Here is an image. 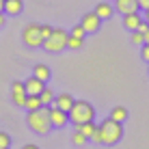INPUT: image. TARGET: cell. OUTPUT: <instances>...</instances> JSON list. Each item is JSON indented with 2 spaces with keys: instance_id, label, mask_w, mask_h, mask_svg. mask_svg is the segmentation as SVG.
Here are the masks:
<instances>
[{
  "instance_id": "f546056e",
  "label": "cell",
  "mask_w": 149,
  "mask_h": 149,
  "mask_svg": "<svg viewBox=\"0 0 149 149\" xmlns=\"http://www.w3.org/2000/svg\"><path fill=\"white\" fill-rule=\"evenodd\" d=\"M143 37H145V43H149V28L145 30V33H143Z\"/></svg>"
},
{
  "instance_id": "d6a6232c",
  "label": "cell",
  "mask_w": 149,
  "mask_h": 149,
  "mask_svg": "<svg viewBox=\"0 0 149 149\" xmlns=\"http://www.w3.org/2000/svg\"><path fill=\"white\" fill-rule=\"evenodd\" d=\"M2 9H4V0H0V11H2Z\"/></svg>"
},
{
  "instance_id": "484cf974",
  "label": "cell",
  "mask_w": 149,
  "mask_h": 149,
  "mask_svg": "<svg viewBox=\"0 0 149 149\" xmlns=\"http://www.w3.org/2000/svg\"><path fill=\"white\" fill-rule=\"evenodd\" d=\"M141 58L149 63V43H143V48H141Z\"/></svg>"
},
{
  "instance_id": "ffe728a7",
  "label": "cell",
  "mask_w": 149,
  "mask_h": 149,
  "mask_svg": "<svg viewBox=\"0 0 149 149\" xmlns=\"http://www.w3.org/2000/svg\"><path fill=\"white\" fill-rule=\"evenodd\" d=\"M82 43H84V39H80V37H67V48H71V50H80L82 48Z\"/></svg>"
},
{
  "instance_id": "52a82bcc",
  "label": "cell",
  "mask_w": 149,
  "mask_h": 149,
  "mask_svg": "<svg viewBox=\"0 0 149 149\" xmlns=\"http://www.w3.org/2000/svg\"><path fill=\"white\" fill-rule=\"evenodd\" d=\"M80 24H82V28H84L86 33H97L100 26H102V17H100L95 11H93V13H84Z\"/></svg>"
},
{
  "instance_id": "1f68e13d",
  "label": "cell",
  "mask_w": 149,
  "mask_h": 149,
  "mask_svg": "<svg viewBox=\"0 0 149 149\" xmlns=\"http://www.w3.org/2000/svg\"><path fill=\"white\" fill-rule=\"evenodd\" d=\"M22 149H39V147H37V145H33V143H30V145H24Z\"/></svg>"
},
{
  "instance_id": "d4e9b609",
  "label": "cell",
  "mask_w": 149,
  "mask_h": 149,
  "mask_svg": "<svg viewBox=\"0 0 149 149\" xmlns=\"http://www.w3.org/2000/svg\"><path fill=\"white\" fill-rule=\"evenodd\" d=\"M91 141L97 143V145H104V141H102V132H100V127H95L93 130V134H91Z\"/></svg>"
},
{
  "instance_id": "4fadbf2b",
  "label": "cell",
  "mask_w": 149,
  "mask_h": 149,
  "mask_svg": "<svg viewBox=\"0 0 149 149\" xmlns=\"http://www.w3.org/2000/svg\"><path fill=\"white\" fill-rule=\"evenodd\" d=\"M95 13L100 15L102 19H110V17H112V13H115V7L110 4V0H104V2H97Z\"/></svg>"
},
{
  "instance_id": "2e32d148",
  "label": "cell",
  "mask_w": 149,
  "mask_h": 149,
  "mask_svg": "<svg viewBox=\"0 0 149 149\" xmlns=\"http://www.w3.org/2000/svg\"><path fill=\"white\" fill-rule=\"evenodd\" d=\"M110 119H115V121L123 123V121L127 119V110L123 108V106H115V108L110 110Z\"/></svg>"
},
{
  "instance_id": "5b68a950",
  "label": "cell",
  "mask_w": 149,
  "mask_h": 149,
  "mask_svg": "<svg viewBox=\"0 0 149 149\" xmlns=\"http://www.w3.org/2000/svg\"><path fill=\"white\" fill-rule=\"evenodd\" d=\"M22 41L28 45V48H41L43 43V37H41V24H28L22 30Z\"/></svg>"
},
{
  "instance_id": "30bf717a",
  "label": "cell",
  "mask_w": 149,
  "mask_h": 149,
  "mask_svg": "<svg viewBox=\"0 0 149 149\" xmlns=\"http://www.w3.org/2000/svg\"><path fill=\"white\" fill-rule=\"evenodd\" d=\"M141 22H143V15L138 13V11H132V13L123 15V26H125L127 30H136Z\"/></svg>"
},
{
  "instance_id": "cb8c5ba5",
  "label": "cell",
  "mask_w": 149,
  "mask_h": 149,
  "mask_svg": "<svg viewBox=\"0 0 149 149\" xmlns=\"http://www.w3.org/2000/svg\"><path fill=\"white\" fill-rule=\"evenodd\" d=\"M132 43H138V45L145 43V37H143L141 30H132Z\"/></svg>"
},
{
  "instance_id": "ac0fdd59",
  "label": "cell",
  "mask_w": 149,
  "mask_h": 149,
  "mask_svg": "<svg viewBox=\"0 0 149 149\" xmlns=\"http://www.w3.org/2000/svg\"><path fill=\"white\" fill-rule=\"evenodd\" d=\"M24 108H28V110H37V108H41V100H39V95H26Z\"/></svg>"
},
{
  "instance_id": "3957f363",
  "label": "cell",
  "mask_w": 149,
  "mask_h": 149,
  "mask_svg": "<svg viewBox=\"0 0 149 149\" xmlns=\"http://www.w3.org/2000/svg\"><path fill=\"white\" fill-rule=\"evenodd\" d=\"M100 132H102V141H104V145H115L117 141H121V136H123V127H121V123L119 121H115V119H104L100 123Z\"/></svg>"
},
{
  "instance_id": "8fae6325",
  "label": "cell",
  "mask_w": 149,
  "mask_h": 149,
  "mask_svg": "<svg viewBox=\"0 0 149 149\" xmlns=\"http://www.w3.org/2000/svg\"><path fill=\"white\" fill-rule=\"evenodd\" d=\"M74 102H76V100H74V95H69V93H61V95H56V97H54L52 104H54V106H58L61 110L69 112V108L74 106Z\"/></svg>"
},
{
  "instance_id": "ba28073f",
  "label": "cell",
  "mask_w": 149,
  "mask_h": 149,
  "mask_svg": "<svg viewBox=\"0 0 149 149\" xmlns=\"http://www.w3.org/2000/svg\"><path fill=\"white\" fill-rule=\"evenodd\" d=\"M11 100H13L15 106H19V108L24 106V102H26V89H24V82L13 80V84H11Z\"/></svg>"
},
{
  "instance_id": "5bb4252c",
  "label": "cell",
  "mask_w": 149,
  "mask_h": 149,
  "mask_svg": "<svg viewBox=\"0 0 149 149\" xmlns=\"http://www.w3.org/2000/svg\"><path fill=\"white\" fill-rule=\"evenodd\" d=\"M24 9V2L22 0H4V15H19Z\"/></svg>"
},
{
  "instance_id": "9c48e42d",
  "label": "cell",
  "mask_w": 149,
  "mask_h": 149,
  "mask_svg": "<svg viewBox=\"0 0 149 149\" xmlns=\"http://www.w3.org/2000/svg\"><path fill=\"white\" fill-rule=\"evenodd\" d=\"M43 80H39L37 76H33V78H28L24 82V89H26V95H39L41 89H43Z\"/></svg>"
},
{
  "instance_id": "44dd1931",
  "label": "cell",
  "mask_w": 149,
  "mask_h": 149,
  "mask_svg": "<svg viewBox=\"0 0 149 149\" xmlns=\"http://www.w3.org/2000/svg\"><path fill=\"white\" fill-rule=\"evenodd\" d=\"M9 147H11V136L0 130V149H9Z\"/></svg>"
},
{
  "instance_id": "7c38bea8",
  "label": "cell",
  "mask_w": 149,
  "mask_h": 149,
  "mask_svg": "<svg viewBox=\"0 0 149 149\" xmlns=\"http://www.w3.org/2000/svg\"><path fill=\"white\" fill-rule=\"evenodd\" d=\"M115 9L125 15V13L138 11V2H136V0H115Z\"/></svg>"
},
{
  "instance_id": "277c9868",
  "label": "cell",
  "mask_w": 149,
  "mask_h": 149,
  "mask_svg": "<svg viewBox=\"0 0 149 149\" xmlns=\"http://www.w3.org/2000/svg\"><path fill=\"white\" fill-rule=\"evenodd\" d=\"M67 37L69 33H65V28H52V33H50L48 39H43V43H41V48L45 50V52H61V50L67 48Z\"/></svg>"
},
{
  "instance_id": "e0dca14e",
  "label": "cell",
  "mask_w": 149,
  "mask_h": 149,
  "mask_svg": "<svg viewBox=\"0 0 149 149\" xmlns=\"http://www.w3.org/2000/svg\"><path fill=\"white\" fill-rule=\"evenodd\" d=\"M39 100H41V106H52L54 93L48 89V86H43V89H41V93H39Z\"/></svg>"
},
{
  "instance_id": "7402d4cb",
  "label": "cell",
  "mask_w": 149,
  "mask_h": 149,
  "mask_svg": "<svg viewBox=\"0 0 149 149\" xmlns=\"http://www.w3.org/2000/svg\"><path fill=\"white\" fill-rule=\"evenodd\" d=\"M71 141H74V145H78V147H82V145H84L86 141H89V138H86V136H84V134H82V132L78 130V132H76L74 136H71Z\"/></svg>"
},
{
  "instance_id": "d6986e66",
  "label": "cell",
  "mask_w": 149,
  "mask_h": 149,
  "mask_svg": "<svg viewBox=\"0 0 149 149\" xmlns=\"http://www.w3.org/2000/svg\"><path fill=\"white\" fill-rule=\"evenodd\" d=\"M95 127H97V125H95L93 121H86V123H82V125H78V130H80L86 138H91V134H93V130H95Z\"/></svg>"
},
{
  "instance_id": "7a4b0ae2",
  "label": "cell",
  "mask_w": 149,
  "mask_h": 149,
  "mask_svg": "<svg viewBox=\"0 0 149 149\" xmlns=\"http://www.w3.org/2000/svg\"><path fill=\"white\" fill-rule=\"evenodd\" d=\"M26 123L30 125V130H35L37 134H45V132L52 127L50 115H48V106H41V108H37V110H28Z\"/></svg>"
},
{
  "instance_id": "8992f818",
  "label": "cell",
  "mask_w": 149,
  "mask_h": 149,
  "mask_svg": "<svg viewBox=\"0 0 149 149\" xmlns=\"http://www.w3.org/2000/svg\"><path fill=\"white\" fill-rule=\"evenodd\" d=\"M48 115H50V123H52L54 127H63L65 123L69 121V117H67V112L65 110H61L58 106H48Z\"/></svg>"
},
{
  "instance_id": "6da1fadb",
  "label": "cell",
  "mask_w": 149,
  "mask_h": 149,
  "mask_svg": "<svg viewBox=\"0 0 149 149\" xmlns=\"http://www.w3.org/2000/svg\"><path fill=\"white\" fill-rule=\"evenodd\" d=\"M67 117H69V123H74V125L78 127V125H82V123H86V121H93L95 108L84 100H76L74 106H71L69 112H67Z\"/></svg>"
},
{
  "instance_id": "9a60e30c",
  "label": "cell",
  "mask_w": 149,
  "mask_h": 149,
  "mask_svg": "<svg viewBox=\"0 0 149 149\" xmlns=\"http://www.w3.org/2000/svg\"><path fill=\"white\" fill-rule=\"evenodd\" d=\"M50 74H52V71H50V67L48 65H43V63H39V65H35V71H33V76H37L39 80H50Z\"/></svg>"
},
{
  "instance_id": "4316f807",
  "label": "cell",
  "mask_w": 149,
  "mask_h": 149,
  "mask_svg": "<svg viewBox=\"0 0 149 149\" xmlns=\"http://www.w3.org/2000/svg\"><path fill=\"white\" fill-rule=\"evenodd\" d=\"M50 33H52V26H43V24H41V37L48 39V37H50Z\"/></svg>"
},
{
  "instance_id": "f1b7e54d",
  "label": "cell",
  "mask_w": 149,
  "mask_h": 149,
  "mask_svg": "<svg viewBox=\"0 0 149 149\" xmlns=\"http://www.w3.org/2000/svg\"><path fill=\"white\" fill-rule=\"evenodd\" d=\"M4 22H7V17H4V11H0V28L4 26Z\"/></svg>"
},
{
  "instance_id": "4dcf8cb0",
  "label": "cell",
  "mask_w": 149,
  "mask_h": 149,
  "mask_svg": "<svg viewBox=\"0 0 149 149\" xmlns=\"http://www.w3.org/2000/svg\"><path fill=\"white\" fill-rule=\"evenodd\" d=\"M143 19H145V22L149 24V9H145V15H143Z\"/></svg>"
},
{
  "instance_id": "603a6c76",
  "label": "cell",
  "mask_w": 149,
  "mask_h": 149,
  "mask_svg": "<svg viewBox=\"0 0 149 149\" xmlns=\"http://www.w3.org/2000/svg\"><path fill=\"white\" fill-rule=\"evenodd\" d=\"M71 37H80V39H84V35H86V30L84 28H82V24H78V26H74V28H71Z\"/></svg>"
},
{
  "instance_id": "83f0119b",
  "label": "cell",
  "mask_w": 149,
  "mask_h": 149,
  "mask_svg": "<svg viewBox=\"0 0 149 149\" xmlns=\"http://www.w3.org/2000/svg\"><path fill=\"white\" fill-rule=\"evenodd\" d=\"M136 2H138V9H143V11L149 9V0H136Z\"/></svg>"
}]
</instances>
